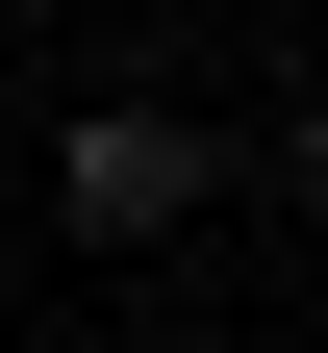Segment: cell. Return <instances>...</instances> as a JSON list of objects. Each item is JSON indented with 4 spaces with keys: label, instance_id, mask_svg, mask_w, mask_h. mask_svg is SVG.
<instances>
[{
    "label": "cell",
    "instance_id": "obj_1",
    "mask_svg": "<svg viewBox=\"0 0 328 353\" xmlns=\"http://www.w3.org/2000/svg\"><path fill=\"white\" fill-rule=\"evenodd\" d=\"M202 202H227V126H202V101H76V126H51V228H76V252H177Z\"/></svg>",
    "mask_w": 328,
    "mask_h": 353
},
{
    "label": "cell",
    "instance_id": "obj_2",
    "mask_svg": "<svg viewBox=\"0 0 328 353\" xmlns=\"http://www.w3.org/2000/svg\"><path fill=\"white\" fill-rule=\"evenodd\" d=\"M278 202H303V228H328V76H303V126H278Z\"/></svg>",
    "mask_w": 328,
    "mask_h": 353
}]
</instances>
